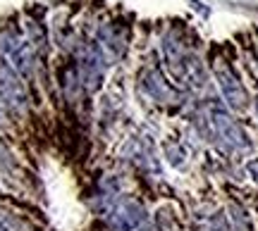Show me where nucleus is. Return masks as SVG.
<instances>
[{
	"label": "nucleus",
	"instance_id": "1",
	"mask_svg": "<svg viewBox=\"0 0 258 231\" xmlns=\"http://www.w3.org/2000/svg\"><path fill=\"white\" fill-rule=\"evenodd\" d=\"M163 55H165L167 69H170L177 79H182V81L194 86V88H201L203 83H206V72H203L199 57L191 55V53H186L184 46H182L179 41H175L172 36H167L165 41H163Z\"/></svg>",
	"mask_w": 258,
	"mask_h": 231
},
{
	"label": "nucleus",
	"instance_id": "2",
	"mask_svg": "<svg viewBox=\"0 0 258 231\" xmlns=\"http://www.w3.org/2000/svg\"><path fill=\"white\" fill-rule=\"evenodd\" d=\"M211 122L213 127H215V131H218V136H220L227 146H232V148H241V146H246V136H244V131L237 127V122L232 120L227 112L222 110L218 102H211Z\"/></svg>",
	"mask_w": 258,
	"mask_h": 231
},
{
	"label": "nucleus",
	"instance_id": "3",
	"mask_svg": "<svg viewBox=\"0 0 258 231\" xmlns=\"http://www.w3.org/2000/svg\"><path fill=\"white\" fill-rule=\"evenodd\" d=\"M141 222H144V207L132 203V200L122 203L120 207H115L110 212V219H108L112 231H132Z\"/></svg>",
	"mask_w": 258,
	"mask_h": 231
},
{
	"label": "nucleus",
	"instance_id": "4",
	"mask_svg": "<svg viewBox=\"0 0 258 231\" xmlns=\"http://www.w3.org/2000/svg\"><path fill=\"white\" fill-rule=\"evenodd\" d=\"M0 88H3V95L8 98L10 105H15V107H22L24 105V86L19 81V76L15 74V69L12 65L8 62H3L0 60Z\"/></svg>",
	"mask_w": 258,
	"mask_h": 231
},
{
	"label": "nucleus",
	"instance_id": "5",
	"mask_svg": "<svg viewBox=\"0 0 258 231\" xmlns=\"http://www.w3.org/2000/svg\"><path fill=\"white\" fill-rule=\"evenodd\" d=\"M215 76H218V83H220L222 93H225V98H227V102H230L232 107H244L246 93H244V88H241V83L237 81V76L232 74L230 67L218 65L215 67Z\"/></svg>",
	"mask_w": 258,
	"mask_h": 231
},
{
	"label": "nucleus",
	"instance_id": "6",
	"mask_svg": "<svg viewBox=\"0 0 258 231\" xmlns=\"http://www.w3.org/2000/svg\"><path fill=\"white\" fill-rule=\"evenodd\" d=\"M8 57L12 60V67L17 69L19 74H29L31 72V65H34V50L27 41L22 38H15L8 43Z\"/></svg>",
	"mask_w": 258,
	"mask_h": 231
},
{
	"label": "nucleus",
	"instance_id": "7",
	"mask_svg": "<svg viewBox=\"0 0 258 231\" xmlns=\"http://www.w3.org/2000/svg\"><path fill=\"white\" fill-rule=\"evenodd\" d=\"M144 83H146L148 93L156 98V100H163V102H170L177 98V91L172 88V86H167L165 79L158 74V72H146V76H144Z\"/></svg>",
	"mask_w": 258,
	"mask_h": 231
}]
</instances>
